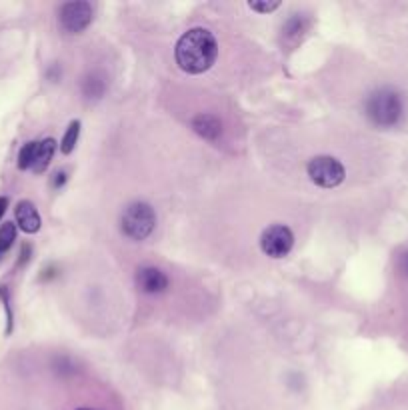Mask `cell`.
I'll use <instances>...</instances> for the list:
<instances>
[{"instance_id":"cell-1","label":"cell","mask_w":408,"mask_h":410,"mask_svg":"<svg viewBox=\"0 0 408 410\" xmlns=\"http://www.w3.org/2000/svg\"><path fill=\"white\" fill-rule=\"evenodd\" d=\"M218 42L206 28H192L176 42V62L188 74H202L216 62Z\"/></svg>"},{"instance_id":"cell-2","label":"cell","mask_w":408,"mask_h":410,"mask_svg":"<svg viewBox=\"0 0 408 410\" xmlns=\"http://www.w3.org/2000/svg\"><path fill=\"white\" fill-rule=\"evenodd\" d=\"M364 110L372 124L381 128H393L400 122L404 112L402 96L395 88H379L367 98Z\"/></svg>"},{"instance_id":"cell-3","label":"cell","mask_w":408,"mask_h":410,"mask_svg":"<svg viewBox=\"0 0 408 410\" xmlns=\"http://www.w3.org/2000/svg\"><path fill=\"white\" fill-rule=\"evenodd\" d=\"M157 226V214L146 202H132L120 218V228L131 240H145Z\"/></svg>"},{"instance_id":"cell-4","label":"cell","mask_w":408,"mask_h":410,"mask_svg":"<svg viewBox=\"0 0 408 410\" xmlns=\"http://www.w3.org/2000/svg\"><path fill=\"white\" fill-rule=\"evenodd\" d=\"M308 176L316 186L322 188H334L344 180L346 171L344 166L332 157H316L308 162Z\"/></svg>"},{"instance_id":"cell-5","label":"cell","mask_w":408,"mask_h":410,"mask_svg":"<svg viewBox=\"0 0 408 410\" xmlns=\"http://www.w3.org/2000/svg\"><path fill=\"white\" fill-rule=\"evenodd\" d=\"M58 22L60 28L68 34H80L82 30L91 27L93 22V6L86 0H74V2H66L60 8L58 14Z\"/></svg>"},{"instance_id":"cell-6","label":"cell","mask_w":408,"mask_h":410,"mask_svg":"<svg viewBox=\"0 0 408 410\" xmlns=\"http://www.w3.org/2000/svg\"><path fill=\"white\" fill-rule=\"evenodd\" d=\"M294 244V234L289 226L275 225L268 226L261 237V249L270 258H284Z\"/></svg>"},{"instance_id":"cell-7","label":"cell","mask_w":408,"mask_h":410,"mask_svg":"<svg viewBox=\"0 0 408 410\" xmlns=\"http://www.w3.org/2000/svg\"><path fill=\"white\" fill-rule=\"evenodd\" d=\"M136 284L146 294H160L169 289V277L154 266H145L136 272Z\"/></svg>"},{"instance_id":"cell-8","label":"cell","mask_w":408,"mask_h":410,"mask_svg":"<svg viewBox=\"0 0 408 410\" xmlns=\"http://www.w3.org/2000/svg\"><path fill=\"white\" fill-rule=\"evenodd\" d=\"M16 225L20 226L27 234H34V232H39L40 230V214L37 211V206L32 204V202H28V200H20L18 204H16Z\"/></svg>"},{"instance_id":"cell-9","label":"cell","mask_w":408,"mask_h":410,"mask_svg":"<svg viewBox=\"0 0 408 410\" xmlns=\"http://www.w3.org/2000/svg\"><path fill=\"white\" fill-rule=\"evenodd\" d=\"M192 128H195V133L200 134L202 138H206V140H218L221 136H223V122L216 119L214 114H198L192 119Z\"/></svg>"},{"instance_id":"cell-10","label":"cell","mask_w":408,"mask_h":410,"mask_svg":"<svg viewBox=\"0 0 408 410\" xmlns=\"http://www.w3.org/2000/svg\"><path fill=\"white\" fill-rule=\"evenodd\" d=\"M54 150H56V140L54 138H46V140L39 143L37 157H34V162H32V171L39 172V174L46 171L54 157Z\"/></svg>"},{"instance_id":"cell-11","label":"cell","mask_w":408,"mask_h":410,"mask_svg":"<svg viewBox=\"0 0 408 410\" xmlns=\"http://www.w3.org/2000/svg\"><path fill=\"white\" fill-rule=\"evenodd\" d=\"M79 136H80V122L79 120H72V122L68 124V128H66L62 143H60V148H62V152H65V154H70V152L74 150V146H77V143H79Z\"/></svg>"},{"instance_id":"cell-12","label":"cell","mask_w":408,"mask_h":410,"mask_svg":"<svg viewBox=\"0 0 408 410\" xmlns=\"http://www.w3.org/2000/svg\"><path fill=\"white\" fill-rule=\"evenodd\" d=\"M37 148H39V143H27L20 148V152H18V168L20 171L32 168V162H34V157H37Z\"/></svg>"},{"instance_id":"cell-13","label":"cell","mask_w":408,"mask_h":410,"mask_svg":"<svg viewBox=\"0 0 408 410\" xmlns=\"http://www.w3.org/2000/svg\"><path fill=\"white\" fill-rule=\"evenodd\" d=\"M14 240H16V225H13V223H4V225L0 226V254L11 251Z\"/></svg>"},{"instance_id":"cell-14","label":"cell","mask_w":408,"mask_h":410,"mask_svg":"<svg viewBox=\"0 0 408 410\" xmlns=\"http://www.w3.org/2000/svg\"><path fill=\"white\" fill-rule=\"evenodd\" d=\"M106 88V82L105 79H98L96 74H91V77H86L84 80V94L88 96V98H98V96H103L105 94Z\"/></svg>"},{"instance_id":"cell-15","label":"cell","mask_w":408,"mask_h":410,"mask_svg":"<svg viewBox=\"0 0 408 410\" xmlns=\"http://www.w3.org/2000/svg\"><path fill=\"white\" fill-rule=\"evenodd\" d=\"M249 6H251L252 11H256V13H272V11H277L278 6H280V2H258V0H251L249 2Z\"/></svg>"},{"instance_id":"cell-16","label":"cell","mask_w":408,"mask_h":410,"mask_svg":"<svg viewBox=\"0 0 408 410\" xmlns=\"http://www.w3.org/2000/svg\"><path fill=\"white\" fill-rule=\"evenodd\" d=\"M6 206H8V199H6V197H0V218L4 216V212H6Z\"/></svg>"},{"instance_id":"cell-17","label":"cell","mask_w":408,"mask_h":410,"mask_svg":"<svg viewBox=\"0 0 408 410\" xmlns=\"http://www.w3.org/2000/svg\"><path fill=\"white\" fill-rule=\"evenodd\" d=\"M65 176H66L65 172H58V174H56V183H54V186H60V185H62V183H65V180H66Z\"/></svg>"},{"instance_id":"cell-18","label":"cell","mask_w":408,"mask_h":410,"mask_svg":"<svg viewBox=\"0 0 408 410\" xmlns=\"http://www.w3.org/2000/svg\"><path fill=\"white\" fill-rule=\"evenodd\" d=\"M80 410H88V409H80Z\"/></svg>"}]
</instances>
